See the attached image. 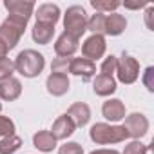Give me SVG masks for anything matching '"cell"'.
Segmentation results:
<instances>
[{"label":"cell","instance_id":"484cf974","mask_svg":"<svg viewBox=\"0 0 154 154\" xmlns=\"http://www.w3.org/2000/svg\"><path fill=\"white\" fill-rule=\"evenodd\" d=\"M116 60H118V56H107L103 62H102V65H100V74H105V76H112L114 72H116Z\"/></svg>","mask_w":154,"mask_h":154},{"label":"cell","instance_id":"1f68e13d","mask_svg":"<svg viewBox=\"0 0 154 154\" xmlns=\"http://www.w3.org/2000/svg\"><path fill=\"white\" fill-rule=\"evenodd\" d=\"M123 6H125L127 9H141V8H147L149 4H147V2H136V4H131V2H125Z\"/></svg>","mask_w":154,"mask_h":154},{"label":"cell","instance_id":"3957f363","mask_svg":"<svg viewBox=\"0 0 154 154\" xmlns=\"http://www.w3.org/2000/svg\"><path fill=\"white\" fill-rule=\"evenodd\" d=\"M91 140L96 145H112V143H122L129 138L127 131L123 125H111V123H94L89 131Z\"/></svg>","mask_w":154,"mask_h":154},{"label":"cell","instance_id":"ffe728a7","mask_svg":"<svg viewBox=\"0 0 154 154\" xmlns=\"http://www.w3.org/2000/svg\"><path fill=\"white\" fill-rule=\"evenodd\" d=\"M53 35H54V26H47V24H40L36 22L31 29V36L36 44L40 45H45L53 40Z\"/></svg>","mask_w":154,"mask_h":154},{"label":"cell","instance_id":"d4e9b609","mask_svg":"<svg viewBox=\"0 0 154 154\" xmlns=\"http://www.w3.org/2000/svg\"><path fill=\"white\" fill-rule=\"evenodd\" d=\"M15 134V122L4 114H0V138Z\"/></svg>","mask_w":154,"mask_h":154},{"label":"cell","instance_id":"5b68a950","mask_svg":"<svg viewBox=\"0 0 154 154\" xmlns=\"http://www.w3.org/2000/svg\"><path fill=\"white\" fill-rule=\"evenodd\" d=\"M116 74L122 84H125V85L134 84L140 76V62L123 51L122 56L116 60Z\"/></svg>","mask_w":154,"mask_h":154},{"label":"cell","instance_id":"9a60e30c","mask_svg":"<svg viewBox=\"0 0 154 154\" xmlns=\"http://www.w3.org/2000/svg\"><path fill=\"white\" fill-rule=\"evenodd\" d=\"M76 131V125L72 123V120L67 116V114H62L54 120L53 123V129H51V134L56 138V140H67L69 136H72Z\"/></svg>","mask_w":154,"mask_h":154},{"label":"cell","instance_id":"d6986e66","mask_svg":"<svg viewBox=\"0 0 154 154\" xmlns=\"http://www.w3.org/2000/svg\"><path fill=\"white\" fill-rule=\"evenodd\" d=\"M56 138L51 134V131H38L33 136V145L40 152H53L56 149Z\"/></svg>","mask_w":154,"mask_h":154},{"label":"cell","instance_id":"277c9868","mask_svg":"<svg viewBox=\"0 0 154 154\" xmlns=\"http://www.w3.org/2000/svg\"><path fill=\"white\" fill-rule=\"evenodd\" d=\"M63 33L80 40L87 31V13L82 6H71L63 15Z\"/></svg>","mask_w":154,"mask_h":154},{"label":"cell","instance_id":"30bf717a","mask_svg":"<svg viewBox=\"0 0 154 154\" xmlns=\"http://www.w3.org/2000/svg\"><path fill=\"white\" fill-rule=\"evenodd\" d=\"M45 87H47L49 94H53V96H63L71 89L69 76L67 74H60V72H51L47 76V80H45Z\"/></svg>","mask_w":154,"mask_h":154},{"label":"cell","instance_id":"e575fe53","mask_svg":"<svg viewBox=\"0 0 154 154\" xmlns=\"http://www.w3.org/2000/svg\"><path fill=\"white\" fill-rule=\"evenodd\" d=\"M0 111H2V102H0Z\"/></svg>","mask_w":154,"mask_h":154},{"label":"cell","instance_id":"5bb4252c","mask_svg":"<svg viewBox=\"0 0 154 154\" xmlns=\"http://www.w3.org/2000/svg\"><path fill=\"white\" fill-rule=\"evenodd\" d=\"M35 17H36V22H40V24L56 26V22L62 17V11L56 4H42V6H38Z\"/></svg>","mask_w":154,"mask_h":154},{"label":"cell","instance_id":"e0dca14e","mask_svg":"<svg viewBox=\"0 0 154 154\" xmlns=\"http://www.w3.org/2000/svg\"><path fill=\"white\" fill-rule=\"evenodd\" d=\"M93 91L96 96H111L112 93H116V80L112 76H105V74H98L94 82H93Z\"/></svg>","mask_w":154,"mask_h":154},{"label":"cell","instance_id":"ac0fdd59","mask_svg":"<svg viewBox=\"0 0 154 154\" xmlns=\"http://www.w3.org/2000/svg\"><path fill=\"white\" fill-rule=\"evenodd\" d=\"M127 27V18L120 13H111L105 15V35L111 36H120Z\"/></svg>","mask_w":154,"mask_h":154},{"label":"cell","instance_id":"4dcf8cb0","mask_svg":"<svg viewBox=\"0 0 154 154\" xmlns=\"http://www.w3.org/2000/svg\"><path fill=\"white\" fill-rule=\"evenodd\" d=\"M152 15H154V8H152V6H147V11H145V22H147V27H149L150 31L154 29V27H152V24H150Z\"/></svg>","mask_w":154,"mask_h":154},{"label":"cell","instance_id":"8fae6325","mask_svg":"<svg viewBox=\"0 0 154 154\" xmlns=\"http://www.w3.org/2000/svg\"><path fill=\"white\" fill-rule=\"evenodd\" d=\"M78 44H80V40L72 38L67 33H62L54 42V53L60 58H71L76 51H78Z\"/></svg>","mask_w":154,"mask_h":154},{"label":"cell","instance_id":"83f0119b","mask_svg":"<svg viewBox=\"0 0 154 154\" xmlns=\"http://www.w3.org/2000/svg\"><path fill=\"white\" fill-rule=\"evenodd\" d=\"M58 154H84V147L76 141H67V143L60 145Z\"/></svg>","mask_w":154,"mask_h":154},{"label":"cell","instance_id":"4fadbf2b","mask_svg":"<svg viewBox=\"0 0 154 154\" xmlns=\"http://www.w3.org/2000/svg\"><path fill=\"white\" fill-rule=\"evenodd\" d=\"M102 114H103L105 120L116 123V122H120V120L125 118V105H123V102L118 100V98H109V100L103 102V105H102Z\"/></svg>","mask_w":154,"mask_h":154},{"label":"cell","instance_id":"7c38bea8","mask_svg":"<svg viewBox=\"0 0 154 154\" xmlns=\"http://www.w3.org/2000/svg\"><path fill=\"white\" fill-rule=\"evenodd\" d=\"M76 127H85L91 120V107L85 102H74L65 112Z\"/></svg>","mask_w":154,"mask_h":154},{"label":"cell","instance_id":"8992f818","mask_svg":"<svg viewBox=\"0 0 154 154\" xmlns=\"http://www.w3.org/2000/svg\"><path fill=\"white\" fill-rule=\"evenodd\" d=\"M123 120H125L123 129L127 131L129 138L140 140V138H143V136L149 132V120H147L145 114H141V112H131V114L125 116Z\"/></svg>","mask_w":154,"mask_h":154},{"label":"cell","instance_id":"44dd1931","mask_svg":"<svg viewBox=\"0 0 154 154\" xmlns=\"http://www.w3.org/2000/svg\"><path fill=\"white\" fill-rule=\"evenodd\" d=\"M20 147H22V138L17 134H11L0 140V154H15Z\"/></svg>","mask_w":154,"mask_h":154},{"label":"cell","instance_id":"9c48e42d","mask_svg":"<svg viewBox=\"0 0 154 154\" xmlns=\"http://www.w3.org/2000/svg\"><path fill=\"white\" fill-rule=\"evenodd\" d=\"M4 8L8 9L9 15H15V17L29 20L35 15L36 4L33 2V0H4Z\"/></svg>","mask_w":154,"mask_h":154},{"label":"cell","instance_id":"2e32d148","mask_svg":"<svg viewBox=\"0 0 154 154\" xmlns=\"http://www.w3.org/2000/svg\"><path fill=\"white\" fill-rule=\"evenodd\" d=\"M20 94H22V84L18 78L11 76V78L0 82V100L15 102L17 98H20Z\"/></svg>","mask_w":154,"mask_h":154},{"label":"cell","instance_id":"4316f807","mask_svg":"<svg viewBox=\"0 0 154 154\" xmlns=\"http://www.w3.org/2000/svg\"><path fill=\"white\" fill-rule=\"evenodd\" d=\"M69 62L71 58H60L56 56L51 63V72H60V74H67L69 72Z\"/></svg>","mask_w":154,"mask_h":154},{"label":"cell","instance_id":"d6a6232c","mask_svg":"<svg viewBox=\"0 0 154 154\" xmlns=\"http://www.w3.org/2000/svg\"><path fill=\"white\" fill-rule=\"evenodd\" d=\"M91 154H120V152L114 150V149H96V150H93Z\"/></svg>","mask_w":154,"mask_h":154},{"label":"cell","instance_id":"f546056e","mask_svg":"<svg viewBox=\"0 0 154 154\" xmlns=\"http://www.w3.org/2000/svg\"><path fill=\"white\" fill-rule=\"evenodd\" d=\"M141 82H143V85H145L150 93H154V67H152V65H149V67L145 69Z\"/></svg>","mask_w":154,"mask_h":154},{"label":"cell","instance_id":"836d02e7","mask_svg":"<svg viewBox=\"0 0 154 154\" xmlns=\"http://www.w3.org/2000/svg\"><path fill=\"white\" fill-rule=\"evenodd\" d=\"M145 154H152V145H147V149H145Z\"/></svg>","mask_w":154,"mask_h":154},{"label":"cell","instance_id":"6da1fadb","mask_svg":"<svg viewBox=\"0 0 154 154\" xmlns=\"http://www.w3.org/2000/svg\"><path fill=\"white\" fill-rule=\"evenodd\" d=\"M27 22L29 20H26V18L9 15L0 24V58H6L8 53L17 47V44L20 42V38L27 27Z\"/></svg>","mask_w":154,"mask_h":154},{"label":"cell","instance_id":"603a6c76","mask_svg":"<svg viewBox=\"0 0 154 154\" xmlns=\"http://www.w3.org/2000/svg\"><path fill=\"white\" fill-rule=\"evenodd\" d=\"M91 6L96 9V13H116V9L122 6V2H116V0H91Z\"/></svg>","mask_w":154,"mask_h":154},{"label":"cell","instance_id":"f1b7e54d","mask_svg":"<svg viewBox=\"0 0 154 154\" xmlns=\"http://www.w3.org/2000/svg\"><path fill=\"white\" fill-rule=\"evenodd\" d=\"M145 149H147V145H143L140 140H132L131 143L125 145L122 154H145Z\"/></svg>","mask_w":154,"mask_h":154},{"label":"cell","instance_id":"7a4b0ae2","mask_svg":"<svg viewBox=\"0 0 154 154\" xmlns=\"http://www.w3.org/2000/svg\"><path fill=\"white\" fill-rule=\"evenodd\" d=\"M45 67V56L35 49H24L15 58V71L24 78H36Z\"/></svg>","mask_w":154,"mask_h":154},{"label":"cell","instance_id":"ba28073f","mask_svg":"<svg viewBox=\"0 0 154 154\" xmlns=\"http://www.w3.org/2000/svg\"><path fill=\"white\" fill-rule=\"evenodd\" d=\"M69 72L74 76H80L84 82H89L96 74V63L91 60H85V58H71Z\"/></svg>","mask_w":154,"mask_h":154},{"label":"cell","instance_id":"7402d4cb","mask_svg":"<svg viewBox=\"0 0 154 154\" xmlns=\"http://www.w3.org/2000/svg\"><path fill=\"white\" fill-rule=\"evenodd\" d=\"M87 31L93 35H105V15L103 13H94L91 18H87Z\"/></svg>","mask_w":154,"mask_h":154},{"label":"cell","instance_id":"cb8c5ba5","mask_svg":"<svg viewBox=\"0 0 154 154\" xmlns=\"http://www.w3.org/2000/svg\"><path fill=\"white\" fill-rule=\"evenodd\" d=\"M13 72H15V62L11 58H8V56L0 58V82L11 78Z\"/></svg>","mask_w":154,"mask_h":154},{"label":"cell","instance_id":"52a82bcc","mask_svg":"<svg viewBox=\"0 0 154 154\" xmlns=\"http://www.w3.org/2000/svg\"><path fill=\"white\" fill-rule=\"evenodd\" d=\"M107 51V44H105V36L102 35H91L84 44H82V56L85 60H100Z\"/></svg>","mask_w":154,"mask_h":154}]
</instances>
